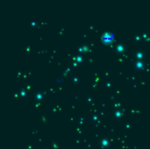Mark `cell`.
<instances>
[{
    "mask_svg": "<svg viewBox=\"0 0 150 149\" xmlns=\"http://www.w3.org/2000/svg\"><path fill=\"white\" fill-rule=\"evenodd\" d=\"M111 40H112V37L111 36V35H109V34H105V37H104V40L105 41H110Z\"/></svg>",
    "mask_w": 150,
    "mask_h": 149,
    "instance_id": "6da1fadb",
    "label": "cell"
}]
</instances>
